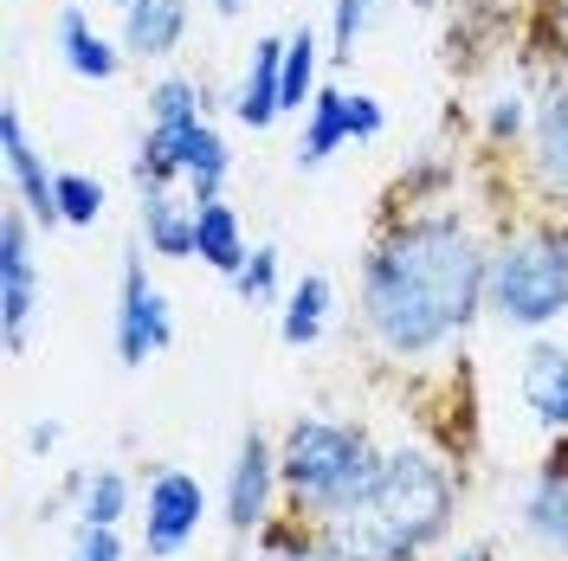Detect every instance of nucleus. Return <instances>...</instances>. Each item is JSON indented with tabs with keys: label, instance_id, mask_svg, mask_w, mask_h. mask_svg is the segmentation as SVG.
I'll use <instances>...</instances> for the list:
<instances>
[{
	"label": "nucleus",
	"instance_id": "nucleus-1",
	"mask_svg": "<svg viewBox=\"0 0 568 561\" xmlns=\"http://www.w3.org/2000/svg\"><path fill=\"white\" fill-rule=\"evenodd\" d=\"M491 284V258H478L459 220H414L362 272L368 329L400 355H426L459 336Z\"/></svg>",
	"mask_w": 568,
	"mask_h": 561
},
{
	"label": "nucleus",
	"instance_id": "nucleus-2",
	"mask_svg": "<svg viewBox=\"0 0 568 561\" xmlns=\"http://www.w3.org/2000/svg\"><path fill=\"white\" fill-rule=\"evenodd\" d=\"M453 523V484L446 471L420 452L382 458L375 484L355 497L349 510H336L323 542L343 561H414Z\"/></svg>",
	"mask_w": 568,
	"mask_h": 561
},
{
	"label": "nucleus",
	"instance_id": "nucleus-3",
	"mask_svg": "<svg viewBox=\"0 0 568 561\" xmlns=\"http://www.w3.org/2000/svg\"><path fill=\"white\" fill-rule=\"evenodd\" d=\"M278 471L304 503H317L323 517H336V510H349L355 497L375 484L382 458H375V446H368V432H355V426L297 420L291 432H284Z\"/></svg>",
	"mask_w": 568,
	"mask_h": 561
},
{
	"label": "nucleus",
	"instance_id": "nucleus-4",
	"mask_svg": "<svg viewBox=\"0 0 568 561\" xmlns=\"http://www.w3.org/2000/svg\"><path fill=\"white\" fill-rule=\"evenodd\" d=\"M491 304L504 323L517 329H542L568 310V239L549 226H530L517 239H504V252L491 258Z\"/></svg>",
	"mask_w": 568,
	"mask_h": 561
},
{
	"label": "nucleus",
	"instance_id": "nucleus-5",
	"mask_svg": "<svg viewBox=\"0 0 568 561\" xmlns=\"http://www.w3.org/2000/svg\"><path fill=\"white\" fill-rule=\"evenodd\" d=\"M226 169H233V155H226V142H220L213 123H201V116H187V123H155L149 142H142V155H136V187L149 194V187H169L175 175H187L194 207H201V201H220Z\"/></svg>",
	"mask_w": 568,
	"mask_h": 561
},
{
	"label": "nucleus",
	"instance_id": "nucleus-6",
	"mask_svg": "<svg viewBox=\"0 0 568 561\" xmlns=\"http://www.w3.org/2000/svg\"><path fill=\"white\" fill-rule=\"evenodd\" d=\"M349 136H382V104L375 98H349V91H317L311 98V130L297 142V169H323L336 155V142Z\"/></svg>",
	"mask_w": 568,
	"mask_h": 561
},
{
	"label": "nucleus",
	"instance_id": "nucleus-7",
	"mask_svg": "<svg viewBox=\"0 0 568 561\" xmlns=\"http://www.w3.org/2000/svg\"><path fill=\"white\" fill-rule=\"evenodd\" d=\"M155 349H169V310H162V290H149V272L130 252L123 258V310H116V355L123 368H142Z\"/></svg>",
	"mask_w": 568,
	"mask_h": 561
},
{
	"label": "nucleus",
	"instance_id": "nucleus-8",
	"mask_svg": "<svg viewBox=\"0 0 568 561\" xmlns=\"http://www.w3.org/2000/svg\"><path fill=\"white\" fill-rule=\"evenodd\" d=\"M201 484L187 478V471H162L155 484H149V517H142V549L149 555H175L181 542L201 529Z\"/></svg>",
	"mask_w": 568,
	"mask_h": 561
},
{
	"label": "nucleus",
	"instance_id": "nucleus-9",
	"mask_svg": "<svg viewBox=\"0 0 568 561\" xmlns=\"http://www.w3.org/2000/svg\"><path fill=\"white\" fill-rule=\"evenodd\" d=\"M27 316H33V252H27V220L7 213L0 220V323L13 349L27 336Z\"/></svg>",
	"mask_w": 568,
	"mask_h": 561
},
{
	"label": "nucleus",
	"instance_id": "nucleus-10",
	"mask_svg": "<svg viewBox=\"0 0 568 561\" xmlns=\"http://www.w3.org/2000/svg\"><path fill=\"white\" fill-rule=\"evenodd\" d=\"M0 142H7V175L20 187V201L33 213L39 226H59L65 213H59V175H45V162L33 155V142L20 130V110H0Z\"/></svg>",
	"mask_w": 568,
	"mask_h": 561
},
{
	"label": "nucleus",
	"instance_id": "nucleus-11",
	"mask_svg": "<svg viewBox=\"0 0 568 561\" xmlns=\"http://www.w3.org/2000/svg\"><path fill=\"white\" fill-rule=\"evenodd\" d=\"M187 27V0H130L123 7V52L136 59H169Z\"/></svg>",
	"mask_w": 568,
	"mask_h": 561
},
{
	"label": "nucleus",
	"instance_id": "nucleus-12",
	"mask_svg": "<svg viewBox=\"0 0 568 561\" xmlns=\"http://www.w3.org/2000/svg\"><path fill=\"white\" fill-rule=\"evenodd\" d=\"M265 491H272V452H265L258 432H246L240 439V465H233V484H226V523L252 529L265 517Z\"/></svg>",
	"mask_w": 568,
	"mask_h": 561
},
{
	"label": "nucleus",
	"instance_id": "nucleus-13",
	"mask_svg": "<svg viewBox=\"0 0 568 561\" xmlns=\"http://www.w3.org/2000/svg\"><path fill=\"white\" fill-rule=\"evenodd\" d=\"M233 110H240V123H252V130H265L284 110V39H258L252 71H246V84H240V104Z\"/></svg>",
	"mask_w": 568,
	"mask_h": 561
},
{
	"label": "nucleus",
	"instance_id": "nucleus-14",
	"mask_svg": "<svg viewBox=\"0 0 568 561\" xmlns=\"http://www.w3.org/2000/svg\"><path fill=\"white\" fill-rule=\"evenodd\" d=\"M194 252L207 258L213 272H226V278L252 258L246 233H240V213L226 207V201H201V207H194Z\"/></svg>",
	"mask_w": 568,
	"mask_h": 561
},
{
	"label": "nucleus",
	"instance_id": "nucleus-15",
	"mask_svg": "<svg viewBox=\"0 0 568 561\" xmlns=\"http://www.w3.org/2000/svg\"><path fill=\"white\" fill-rule=\"evenodd\" d=\"M524 400L542 426H568V355L562 349H536L524 361Z\"/></svg>",
	"mask_w": 568,
	"mask_h": 561
},
{
	"label": "nucleus",
	"instance_id": "nucleus-16",
	"mask_svg": "<svg viewBox=\"0 0 568 561\" xmlns=\"http://www.w3.org/2000/svg\"><path fill=\"white\" fill-rule=\"evenodd\" d=\"M142 233L162 258H187L194 252V207H181L169 187H149L142 194Z\"/></svg>",
	"mask_w": 568,
	"mask_h": 561
},
{
	"label": "nucleus",
	"instance_id": "nucleus-17",
	"mask_svg": "<svg viewBox=\"0 0 568 561\" xmlns=\"http://www.w3.org/2000/svg\"><path fill=\"white\" fill-rule=\"evenodd\" d=\"M536 169L549 187L568 194V84H556L536 110Z\"/></svg>",
	"mask_w": 568,
	"mask_h": 561
},
{
	"label": "nucleus",
	"instance_id": "nucleus-18",
	"mask_svg": "<svg viewBox=\"0 0 568 561\" xmlns=\"http://www.w3.org/2000/svg\"><path fill=\"white\" fill-rule=\"evenodd\" d=\"M59 45H65V65L78 71V78H116V52H110L104 33H91V20L78 13V7H65L59 13Z\"/></svg>",
	"mask_w": 568,
	"mask_h": 561
},
{
	"label": "nucleus",
	"instance_id": "nucleus-19",
	"mask_svg": "<svg viewBox=\"0 0 568 561\" xmlns=\"http://www.w3.org/2000/svg\"><path fill=\"white\" fill-rule=\"evenodd\" d=\"M530 529L542 536V542L568 549V465H562V458L536 478V491H530Z\"/></svg>",
	"mask_w": 568,
	"mask_h": 561
},
{
	"label": "nucleus",
	"instance_id": "nucleus-20",
	"mask_svg": "<svg viewBox=\"0 0 568 561\" xmlns=\"http://www.w3.org/2000/svg\"><path fill=\"white\" fill-rule=\"evenodd\" d=\"M323 310H329V284L304 278L297 290H291V304H284V323H278L284 343H291V349H311V343L323 336Z\"/></svg>",
	"mask_w": 568,
	"mask_h": 561
},
{
	"label": "nucleus",
	"instance_id": "nucleus-21",
	"mask_svg": "<svg viewBox=\"0 0 568 561\" xmlns=\"http://www.w3.org/2000/svg\"><path fill=\"white\" fill-rule=\"evenodd\" d=\"M311 84H317V39H311V27H297L284 39V110L311 104Z\"/></svg>",
	"mask_w": 568,
	"mask_h": 561
},
{
	"label": "nucleus",
	"instance_id": "nucleus-22",
	"mask_svg": "<svg viewBox=\"0 0 568 561\" xmlns=\"http://www.w3.org/2000/svg\"><path fill=\"white\" fill-rule=\"evenodd\" d=\"M187 116H201V91L187 78H162L149 91V123H187Z\"/></svg>",
	"mask_w": 568,
	"mask_h": 561
},
{
	"label": "nucleus",
	"instance_id": "nucleus-23",
	"mask_svg": "<svg viewBox=\"0 0 568 561\" xmlns=\"http://www.w3.org/2000/svg\"><path fill=\"white\" fill-rule=\"evenodd\" d=\"M59 213H65L71 226H91V220L104 213V181H91V175H59Z\"/></svg>",
	"mask_w": 568,
	"mask_h": 561
},
{
	"label": "nucleus",
	"instance_id": "nucleus-24",
	"mask_svg": "<svg viewBox=\"0 0 568 561\" xmlns=\"http://www.w3.org/2000/svg\"><path fill=\"white\" fill-rule=\"evenodd\" d=\"M233 284H240V297H246V304H272V290H278V252L258 246L246 265L233 272Z\"/></svg>",
	"mask_w": 568,
	"mask_h": 561
},
{
	"label": "nucleus",
	"instance_id": "nucleus-25",
	"mask_svg": "<svg viewBox=\"0 0 568 561\" xmlns=\"http://www.w3.org/2000/svg\"><path fill=\"white\" fill-rule=\"evenodd\" d=\"M123 497H130V484H123L116 471L91 478V484H84V523H110V529H116V517H123Z\"/></svg>",
	"mask_w": 568,
	"mask_h": 561
},
{
	"label": "nucleus",
	"instance_id": "nucleus-26",
	"mask_svg": "<svg viewBox=\"0 0 568 561\" xmlns=\"http://www.w3.org/2000/svg\"><path fill=\"white\" fill-rule=\"evenodd\" d=\"M71 561H123L116 529H110V523H84V529H78V542H71Z\"/></svg>",
	"mask_w": 568,
	"mask_h": 561
},
{
	"label": "nucleus",
	"instance_id": "nucleus-27",
	"mask_svg": "<svg viewBox=\"0 0 568 561\" xmlns=\"http://www.w3.org/2000/svg\"><path fill=\"white\" fill-rule=\"evenodd\" d=\"M362 20H368V0H336V33H329V59H349L355 52V33H362Z\"/></svg>",
	"mask_w": 568,
	"mask_h": 561
},
{
	"label": "nucleus",
	"instance_id": "nucleus-28",
	"mask_svg": "<svg viewBox=\"0 0 568 561\" xmlns=\"http://www.w3.org/2000/svg\"><path fill=\"white\" fill-rule=\"evenodd\" d=\"M517 123H524V104H517V98H497V110H491V136H510Z\"/></svg>",
	"mask_w": 568,
	"mask_h": 561
},
{
	"label": "nucleus",
	"instance_id": "nucleus-29",
	"mask_svg": "<svg viewBox=\"0 0 568 561\" xmlns=\"http://www.w3.org/2000/svg\"><path fill=\"white\" fill-rule=\"evenodd\" d=\"M284 561H343L336 549H304V555H284Z\"/></svg>",
	"mask_w": 568,
	"mask_h": 561
},
{
	"label": "nucleus",
	"instance_id": "nucleus-30",
	"mask_svg": "<svg viewBox=\"0 0 568 561\" xmlns=\"http://www.w3.org/2000/svg\"><path fill=\"white\" fill-rule=\"evenodd\" d=\"M459 561H491V555H485V549H465V555Z\"/></svg>",
	"mask_w": 568,
	"mask_h": 561
},
{
	"label": "nucleus",
	"instance_id": "nucleus-31",
	"mask_svg": "<svg viewBox=\"0 0 568 561\" xmlns=\"http://www.w3.org/2000/svg\"><path fill=\"white\" fill-rule=\"evenodd\" d=\"M213 7H220V13H240V0H213Z\"/></svg>",
	"mask_w": 568,
	"mask_h": 561
},
{
	"label": "nucleus",
	"instance_id": "nucleus-32",
	"mask_svg": "<svg viewBox=\"0 0 568 561\" xmlns=\"http://www.w3.org/2000/svg\"><path fill=\"white\" fill-rule=\"evenodd\" d=\"M562 33H568V0H562Z\"/></svg>",
	"mask_w": 568,
	"mask_h": 561
},
{
	"label": "nucleus",
	"instance_id": "nucleus-33",
	"mask_svg": "<svg viewBox=\"0 0 568 561\" xmlns=\"http://www.w3.org/2000/svg\"><path fill=\"white\" fill-rule=\"evenodd\" d=\"M123 7H130V0H123Z\"/></svg>",
	"mask_w": 568,
	"mask_h": 561
}]
</instances>
